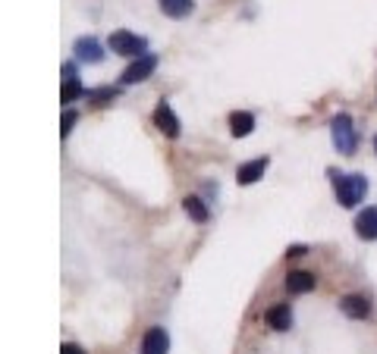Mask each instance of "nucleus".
<instances>
[{"label": "nucleus", "instance_id": "f257e3e1", "mask_svg": "<svg viewBox=\"0 0 377 354\" xmlns=\"http://www.w3.org/2000/svg\"><path fill=\"white\" fill-rule=\"evenodd\" d=\"M333 179V192H336V201L343 207H356V204L368 194V179L361 172H330Z\"/></svg>", "mask_w": 377, "mask_h": 354}, {"label": "nucleus", "instance_id": "a211bd4d", "mask_svg": "<svg viewBox=\"0 0 377 354\" xmlns=\"http://www.w3.org/2000/svg\"><path fill=\"white\" fill-rule=\"evenodd\" d=\"M76 120H79V116H76V110H66V116H63V123H60V135H63V138H66L69 132H73Z\"/></svg>", "mask_w": 377, "mask_h": 354}, {"label": "nucleus", "instance_id": "aec40b11", "mask_svg": "<svg viewBox=\"0 0 377 354\" xmlns=\"http://www.w3.org/2000/svg\"><path fill=\"white\" fill-rule=\"evenodd\" d=\"M286 254H289V257H298V254H305V245H293V248L286 251Z\"/></svg>", "mask_w": 377, "mask_h": 354}, {"label": "nucleus", "instance_id": "39448f33", "mask_svg": "<svg viewBox=\"0 0 377 354\" xmlns=\"http://www.w3.org/2000/svg\"><path fill=\"white\" fill-rule=\"evenodd\" d=\"M170 351V335L164 326H151L141 339V354H167Z\"/></svg>", "mask_w": 377, "mask_h": 354}, {"label": "nucleus", "instance_id": "1a4fd4ad", "mask_svg": "<svg viewBox=\"0 0 377 354\" xmlns=\"http://www.w3.org/2000/svg\"><path fill=\"white\" fill-rule=\"evenodd\" d=\"M356 235L358 239H365V241L377 239V207H365L356 217Z\"/></svg>", "mask_w": 377, "mask_h": 354}, {"label": "nucleus", "instance_id": "ddd939ff", "mask_svg": "<svg viewBox=\"0 0 377 354\" xmlns=\"http://www.w3.org/2000/svg\"><path fill=\"white\" fill-rule=\"evenodd\" d=\"M267 323L277 329V333H286V329L293 326V311H289V304H277V308L267 311Z\"/></svg>", "mask_w": 377, "mask_h": 354}, {"label": "nucleus", "instance_id": "7ed1b4c3", "mask_svg": "<svg viewBox=\"0 0 377 354\" xmlns=\"http://www.w3.org/2000/svg\"><path fill=\"white\" fill-rule=\"evenodd\" d=\"M107 44H110V51L120 53V57H141V53H148V41H145V38L132 35V31H126V28L114 31Z\"/></svg>", "mask_w": 377, "mask_h": 354}, {"label": "nucleus", "instance_id": "f3484780", "mask_svg": "<svg viewBox=\"0 0 377 354\" xmlns=\"http://www.w3.org/2000/svg\"><path fill=\"white\" fill-rule=\"evenodd\" d=\"M85 94H89V100H94V104H107V100L116 98V88H91Z\"/></svg>", "mask_w": 377, "mask_h": 354}, {"label": "nucleus", "instance_id": "423d86ee", "mask_svg": "<svg viewBox=\"0 0 377 354\" xmlns=\"http://www.w3.org/2000/svg\"><path fill=\"white\" fill-rule=\"evenodd\" d=\"M73 51H76V60H82V63H104V47H101L98 38H79V41L73 44Z\"/></svg>", "mask_w": 377, "mask_h": 354}, {"label": "nucleus", "instance_id": "6e6552de", "mask_svg": "<svg viewBox=\"0 0 377 354\" xmlns=\"http://www.w3.org/2000/svg\"><path fill=\"white\" fill-rule=\"evenodd\" d=\"M340 308H343L346 317H352V320H368L371 317V301H368L365 295H346L340 301Z\"/></svg>", "mask_w": 377, "mask_h": 354}, {"label": "nucleus", "instance_id": "f03ea898", "mask_svg": "<svg viewBox=\"0 0 377 354\" xmlns=\"http://www.w3.org/2000/svg\"><path fill=\"white\" fill-rule=\"evenodd\" d=\"M330 135H333V147L340 154H356V125H352V116L349 113H340L333 123H330Z\"/></svg>", "mask_w": 377, "mask_h": 354}, {"label": "nucleus", "instance_id": "20e7f679", "mask_svg": "<svg viewBox=\"0 0 377 354\" xmlns=\"http://www.w3.org/2000/svg\"><path fill=\"white\" fill-rule=\"evenodd\" d=\"M154 69H157V57H154V53H141V57H136V63H132V66L123 73V85L145 82Z\"/></svg>", "mask_w": 377, "mask_h": 354}, {"label": "nucleus", "instance_id": "412c9836", "mask_svg": "<svg viewBox=\"0 0 377 354\" xmlns=\"http://www.w3.org/2000/svg\"><path fill=\"white\" fill-rule=\"evenodd\" d=\"M374 151H377V135H374Z\"/></svg>", "mask_w": 377, "mask_h": 354}, {"label": "nucleus", "instance_id": "2eb2a0df", "mask_svg": "<svg viewBox=\"0 0 377 354\" xmlns=\"http://www.w3.org/2000/svg\"><path fill=\"white\" fill-rule=\"evenodd\" d=\"M183 210L188 214V219H195V223H208V207H204L201 198H195V194H188V198L183 201Z\"/></svg>", "mask_w": 377, "mask_h": 354}, {"label": "nucleus", "instance_id": "f8f14e48", "mask_svg": "<svg viewBox=\"0 0 377 354\" xmlns=\"http://www.w3.org/2000/svg\"><path fill=\"white\" fill-rule=\"evenodd\" d=\"M157 6H161V13L170 16V19H186V16L195 10V0H157Z\"/></svg>", "mask_w": 377, "mask_h": 354}, {"label": "nucleus", "instance_id": "dca6fc26", "mask_svg": "<svg viewBox=\"0 0 377 354\" xmlns=\"http://www.w3.org/2000/svg\"><path fill=\"white\" fill-rule=\"evenodd\" d=\"M66 82H63V91H60V98H63V104H73V100H79L85 94V88H82V82H79V76L73 73V76H63Z\"/></svg>", "mask_w": 377, "mask_h": 354}, {"label": "nucleus", "instance_id": "9b49d317", "mask_svg": "<svg viewBox=\"0 0 377 354\" xmlns=\"http://www.w3.org/2000/svg\"><path fill=\"white\" fill-rule=\"evenodd\" d=\"M314 282H318V276H314V273L296 270V273H289V276H286V288L293 295H305V292H311V288H314Z\"/></svg>", "mask_w": 377, "mask_h": 354}, {"label": "nucleus", "instance_id": "9d476101", "mask_svg": "<svg viewBox=\"0 0 377 354\" xmlns=\"http://www.w3.org/2000/svg\"><path fill=\"white\" fill-rule=\"evenodd\" d=\"M267 157H258V160H251V163H242L239 170H236V182L239 185H251V182H258V179L264 176V170H267Z\"/></svg>", "mask_w": 377, "mask_h": 354}, {"label": "nucleus", "instance_id": "0eeeda50", "mask_svg": "<svg viewBox=\"0 0 377 354\" xmlns=\"http://www.w3.org/2000/svg\"><path fill=\"white\" fill-rule=\"evenodd\" d=\"M154 125L167 138H179V120H176V113H173V107L167 104V100H164V104H157V110H154Z\"/></svg>", "mask_w": 377, "mask_h": 354}, {"label": "nucleus", "instance_id": "6ab92c4d", "mask_svg": "<svg viewBox=\"0 0 377 354\" xmlns=\"http://www.w3.org/2000/svg\"><path fill=\"white\" fill-rule=\"evenodd\" d=\"M60 354H89V351H82L76 342H66V345H63V348H60Z\"/></svg>", "mask_w": 377, "mask_h": 354}, {"label": "nucleus", "instance_id": "4468645a", "mask_svg": "<svg viewBox=\"0 0 377 354\" xmlns=\"http://www.w3.org/2000/svg\"><path fill=\"white\" fill-rule=\"evenodd\" d=\"M251 129H255V116L246 113V110H242V113H233V116H230V132H233L236 138L251 135Z\"/></svg>", "mask_w": 377, "mask_h": 354}]
</instances>
